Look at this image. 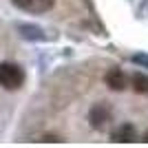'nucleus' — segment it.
<instances>
[{
    "label": "nucleus",
    "mask_w": 148,
    "mask_h": 148,
    "mask_svg": "<svg viewBox=\"0 0 148 148\" xmlns=\"http://www.w3.org/2000/svg\"><path fill=\"white\" fill-rule=\"evenodd\" d=\"M22 84H25V71L13 62H2L0 64V86L7 91H18Z\"/></svg>",
    "instance_id": "obj_1"
},
{
    "label": "nucleus",
    "mask_w": 148,
    "mask_h": 148,
    "mask_svg": "<svg viewBox=\"0 0 148 148\" xmlns=\"http://www.w3.org/2000/svg\"><path fill=\"white\" fill-rule=\"evenodd\" d=\"M88 122H91V128L104 130L106 126L113 122V108H111V104H106V102L95 104L91 108V113H88Z\"/></svg>",
    "instance_id": "obj_2"
},
{
    "label": "nucleus",
    "mask_w": 148,
    "mask_h": 148,
    "mask_svg": "<svg viewBox=\"0 0 148 148\" xmlns=\"http://www.w3.org/2000/svg\"><path fill=\"white\" fill-rule=\"evenodd\" d=\"M11 2L27 13H47L56 5V0H11Z\"/></svg>",
    "instance_id": "obj_3"
},
{
    "label": "nucleus",
    "mask_w": 148,
    "mask_h": 148,
    "mask_svg": "<svg viewBox=\"0 0 148 148\" xmlns=\"http://www.w3.org/2000/svg\"><path fill=\"white\" fill-rule=\"evenodd\" d=\"M137 139V130L133 124H119L117 128L111 133V142L113 144H130V142H135Z\"/></svg>",
    "instance_id": "obj_4"
},
{
    "label": "nucleus",
    "mask_w": 148,
    "mask_h": 148,
    "mask_svg": "<svg viewBox=\"0 0 148 148\" xmlns=\"http://www.w3.org/2000/svg\"><path fill=\"white\" fill-rule=\"evenodd\" d=\"M104 82L111 91H124V88L128 86V77H126V73H124L122 69H111V71L106 73Z\"/></svg>",
    "instance_id": "obj_5"
},
{
    "label": "nucleus",
    "mask_w": 148,
    "mask_h": 148,
    "mask_svg": "<svg viewBox=\"0 0 148 148\" xmlns=\"http://www.w3.org/2000/svg\"><path fill=\"white\" fill-rule=\"evenodd\" d=\"M130 84H133V91L139 93V95H148V75L144 73H135L130 77Z\"/></svg>",
    "instance_id": "obj_6"
},
{
    "label": "nucleus",
    "mask_w": 148,
    "mask_h": 148,
    "mask_svg": "<svg viewBox=\"0 0 148 148\" xmlns=\"http://www.w3.org/2000/svg\"><path fill=\"white\" fill-rule=\"evenodd\" d=\"M20 31H25L27 38H36V40H42V36H40V31L36 29V27H20Z\"/></svg>",
    "instance_id": "obj_7"
},
{
    "label": "nucleus",
    "mask_w": 148,
    "mask_h": 148,
    "mask_svg": "<svg viewBox=\"0 0 148 148\" xmlns=\"http://www.w3.org/2000/svg\"><path fill=\"white\" fill-rule=\"evenodd\" d=\"M130 60L135 62V64H139V66H146L148 69V56H146V53H137V56H133Z\"/></svg>",
    "instance_id": "obj_8"
},
{
    "label": "nucleus",
    "mask_w": 148,
    "mask_h": 148,
    "mask_svg": "<svg viewBox=\"0 0 148 148\" xmlns=\"http://www.w3.org/2000/svg\"><path fill=\"white\" fill-rule=\"evenodd\" d=\"M42 142H62V139H60V137H56V135H44Z\"/></svg>",
    "instance_id": "obj_9"
},
{
    "label": "nucleus",
    "mask_w": 148,
    "mask_h": 148,
    "mask_svg": "<svg viewBox=\"0 0 148 148\" xmlns=\"http://www.w3.org/2000/svg\"><path fill=\"white\" fill-rule=\"evenodd\" d=\"M144 142H146V144H148V130H146V135H144Z\"/></svg>",
    "instance_id": "obj_10"
}]
</instances>
